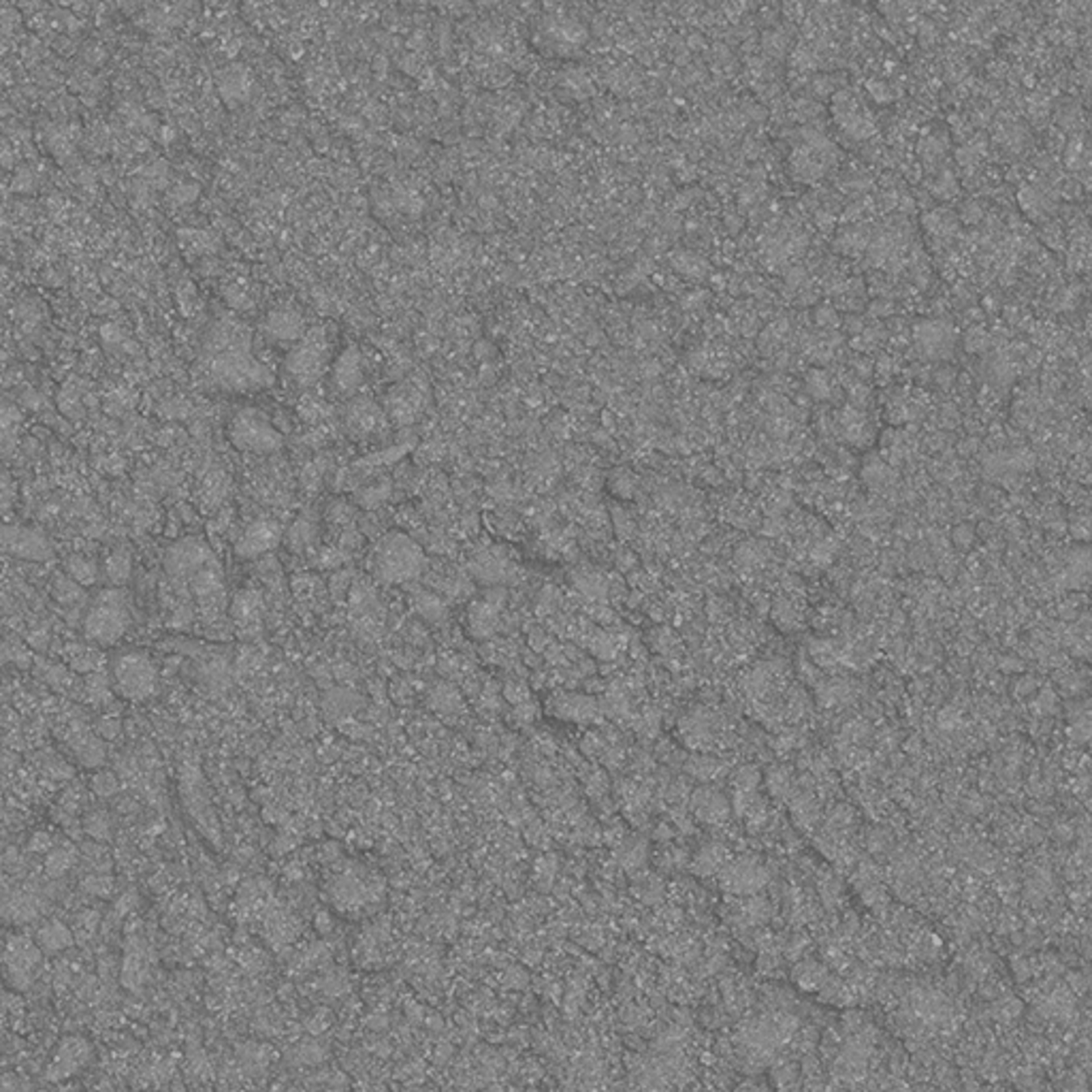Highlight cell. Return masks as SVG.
Wrapping results in <instances>:
<instances>
[{"label":"cell","mask_w":1092,"mask_h":1092,"mask_svg":"<svg viewBox=\"0 0 1092 1092\" xmlns=\"http://www.w3.org/2000/svg\"><path fill=\"white\" fill-rule=\"evenodd\" d=\"M39 941L41 945H45L48 950H60V947H65L66 943H71V934L66 930L62 924H49L39 933Z\"/></svg>","instance_id":"9a60e30c"},{"label":"cell","mask_w":1092,"mask_h":1092,"mask_svg":"<svg viewBox=\"0 0 1092 1092\" xmlns=\"http://www.w3.org/2000/svg\"><path fill=\"white\" fill-rule=\"evenodd\" d=\"M130 626L126 597L120 589H107L96 596L83 619V634L101 647H113Z\"/></svg>","instance_id":"3957f363"},{"label":"cell","mask_w":1092,"mask_h":1092,"mask_svg":"<svg viewBox=\"0 0 1092 1092\" xmlns=\"http://www.w3.org/2000/svg\"><path fill=\"white\" fill-rule=\"evenodd\" d=\"M66 574L77 584H92L96 580V566L83 555H73L66 559Z\"/></svg>","instance_id":"4fadbf2b"},{"label":"cell","mask_w":1092,"mask_h":1092,"mask_svg":"<svg viewBox=\"0 0 1092 1092\" xmlns=\"http://www.w3.org/2000/svg\"><path fill=\"white\" fill-rule=\"evenodd\" d=\"M691 809L700 820L721 821L726 820L727 813H730V804H727V800L721 796L719 791L710 790V787H700L691 796Z\"/></svg>","instance_id":"9c48e42d"},{"label":"cell","mask_w":1092,"mask_h":1092,"mask_svg":"<svg viewBox=\"0 0 1092 1092\" xmlns=\"http://www.w3.org/2000/svg\"><path fill=\"white\" fill-rule=\"evenodd\" d=\"M212 555L199 540H182L167 550L165 570L173 580H190L209 563Z\"/></svg>","instance_id":"ba28073f"},{"label":"cell","mask_w":1092,"mask_h":1092,"mask_svg":"<svg viewBox=\"0 0 1092 1092\" xmlns=\"http://www.w3.org/2000/svg\"><path fill=\"white\" fill-rule=\"evenodd\" d=\"M35 838H36V847H35V850H48L49 845H52V841H49L48 834H41V833H39Z\"/></svg>","instance_id":"44dd1931"},{"label":"cell","mask_w":1092,"mask_h":1092,"mask_svg":"<svg viewBox=\"0 0 1092 1092\" xmlns=\"http://www.w3.org/2000/svg\"><path fill=\"white\" fill-rule=\"evenodd\" d=\"M83 830H86L90 837L107 838L109 837V821H107V817H103L101 813L90 815L88 820H86V824H83Z\"/></svg>","instance_id":"e0dca14e"},{"label":"cell","mask_w":1092,"mask_h":1092,"mask_svg":"<svg viewBox=\"0 0 1092 1092\" xmlns=\"http://www.w3.org/2000/svg\"><path fill=\"white\" fill-rule=\"evenodd\" d=\"M71 864H73V856L69 854V851L53 850L52 854L48 856V862H45V866H48L49 875L58 877V875H62L65 871H69V866H71Z\"/></svg>","instance_id":"2e32d148"},{"label":"cell","mask_w":1092,"mask_h":1092,"mask_svg":"<svg viewBox=\"0 0 1092 1092\" xmlns=\"http://www.w3.org/2000/svg\"><path fill=\"white\" fill-rule=\"evenodd\" d=\"M230 442L246 453H273L282 446V436L259 410H242L230 423Z\"/></svg>","instance_id":"5b68a950"},{"label":"cell","mask_w":1092,"mask_h":1092,"mask_svg":"<svg viewBox=\"0 0 1092 1092\" xmlns=\"http://www.w3.org/2000/svg\"><path fill=\"white\" fill-rule=\"evenodd\" d=\"M278 540V533L273 529L272 525H265V523H259V525H252L248 532L243 533V538L237 544V553L242 557H256L260 555L263 550L272 549L273 544Z\"/></svg>","instance_id":"30bf717a"},{"label":"cell","mask_w":1092,"mask_h":1092,"mask_svg":"<svg viewBox=\"0 0 1092 1092\" xmlns=\"http://www.w3.org/2000/svg\"><path fill=\"white\" fill-rule=\"evenodd\" d=\"M327 363V337L323 329H310L289 355L286 367L301 382L318 378Z\"/></svg>","instance_id":"8992f818"},{"label":"cell","mask_w":1092,"mask_h":1092,"mask_svg":"<svg viewBox=\"0 0 1092 1092\" xmlns=\"http://www.w3.org/2000/svg\"><path fill=\"white\" fill-rule=\"evenodd\" d=\"M757 781H760V773H757L756 768L747 766V768H743V770H740V773L736 774V779H734V783H736L738 790L751 791V787H756V786H757Z\"/></svg>","instance_id":"d6986e66"},{"label":"cell","mask_w":1092,"mask_h":1092,"mask_svg":"<svg viewBox=\"0 0 1092 1092\" xmlns=\"http://www.w3.org/2000/svg\"><path fill=\"white\" fill-rule=\"evenodd\" d=\"M107 579L113 584H124L130 579V555L124 550H116L105 563Z\"/></svg>","instance_id":"5bb4252c"},{"label":"cell","mask_w":1092,"mask_h":1092,"mask_svg":"<svg viewBox=\"0 0 1092 1092\" xmlns=\"http://www.w3.org/2000/svg\"><path fill=\"white\" fill-rule=\"evenodd\" d=\"M425 567V555L412 538L389 533L373 550V570L386 583H406L416 579Z\"/></svg>","instance_id":"7a4b0ae2"},{"label":"cell","mask_w":1092,"mask_h":1092,"mask_svg":"<svg viewBox=\"0 0 1092 1092\" xmlns=\"http://www.w3.org/2000/svg\"><path fill=\"white\" fill-rule=\"evenodd\" d=\"M92 790H95L99 796H112L113 791L118 790V779H116L112 773L96 774L95 779H92Z\"/></svg>","instance_id":"ac0fdd59"},{"label":"cell","mask_w":1092,"mask_h":1092,"mask_svg":"<svg viewBox=\"0 0 1092 1092\" xmlns=\"http://www.w3.org/2000/svg\"><path fill=\"white\" fill-rule=\"evenodd\" d=\"M225 346L213 356V376L233 389H256L269 384V372L250 355L248 337L239 327L225 333Z\"/></svg>","instance_id":"6da1fadb"},{"label":"cell","mask_w":1092,"mask_h":1092,"mask_svg":"<svg viewBox=\"0 0 1092 1092\" xmlns=\"http://www.w3.org/2000/svg\"><path fill=\"white\" fill-rule=\"evenodd\" d=\"M265 329L273 339H299L301 337V318L293 312H273L267 318Z\"/></svg>","instance_id":"7c38bea8"},{"label":"cell","mask_w":1092,"mask_h":1092,"mask_svg":"<svg viewBox=\"0 0 1092 1092\" xmlns=\"http://www.w3.org/2000/svg\"><path fill=\"white\" fill-rule=\"evenodd\" d=\"M333 376H335V382L339 384V389L348 390L355 389L356 384L360 380V356L355 348L346 350L339 359L335 360V365H333Z\"/></svg>","instance_id":"8fae6325"},{"label":"cell","mask_w":1092,"mask_h":1092,"mask_svg":"<svg viewBox=\"0 0 1092 1092\" xmlns=\"http://www.w3.org/2000/svg\"><path fill=\"white\" fill-rule=\"evenodd\" d=\"M0 553L28 561H45L53 555V546L39 529L0 527Z\"/></svg>","instance_id":"52a82bcc"},{"label":"cell","mask_w":1092,"mask_h":1092,"mask_svg":"<svg viewBox=\"0 0 1092 1092\" xmlns=\"http://www.w3.org/2000/svg\"><path fill=\"white\" fill-rule=\"evenodd\" d=\"M113 685L118 696L130 702H143L156 694L158 677L145 653L130 651L113 661Z\"/></svg>","instance_id":"277c9868"},{"label":"cell","mask_w":1092,"mask_h":1092,"mask_svg":"<svg viewBox=\"0 0 1092 1092\" xmlns=\"http://www.w3.org/2000/svg\"><path fill=\"white\" fill-rule=\"evenodd\" d=\"M717 770H719V764L715 760H709V757H700V760H696V766L691 768V773L700 774L702 779H710L713 774H717Z\"/></svg>","instance_id":"ffe728a7"}]
</instances>
